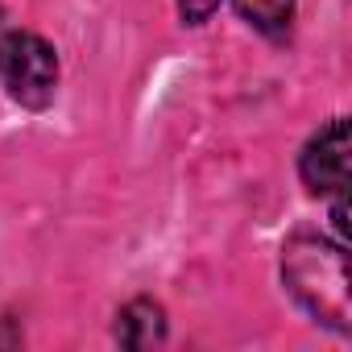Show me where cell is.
Wrapping results in <instances>:
<instances>
[{
    "instance_id": "obj_1",
    "label": "cell",
    "mask_w": 352,
    "mask_h": 352,
    "mask_svg": "<svg viewBox=\"0 0 352 352\" xmlns=\"http://www.w3.org/2000/svg\"><path fill=\"white\" fill-rule=\"evenodd\" d=\"M282 282L290 298L323 327L348 331L352 298H348V253L340 241L319 232H294L282 245Z\"/></svg>"
},
{
    "instance_id": "obj_2",
    "label": "cell",
    "mask_w": 352,
    "mask_h": 352,
    "mask_svg": "<svg viewBox=\"0 0 352 352\" xmlns=\"http://www.w3.org/2000/svg\"><path fill=\"white\" fill-rule=\"evenodd\" d=\"M0 87L30 112H42L58 96V54L34 30L0 34Z\"/></svg>"
},
{
    "instance_id": "obj_3",
    "label": "cell",
    "mask_w": 352,
    "mask_h": 352,
    "mask_svg": "<svg viewBox=\"0 0 352 352\" xmlns=\"http://www.w3.org/2000/svg\"><path fill=\"white\" fill-rule=\"evenodd\" d=\"M298 179L311 195H348V120L331 116L298 153Z\"/></svg>"
},
{
    "instance_id": "obj_4",
    "label": "cell",
    "mask_w": 352,
    "mask_h": 352,
    "mask_svg": "<svg viewBox=\"0 0 352 352\" xmlns=\"http://www.w3.org/2000/svg\"><path fill=\"white\" fill-rule=\"evenodd\" d=\"M116 344L120 348H133V352H145V348H157L166 340V311L162 302L153 298H133L116 311Z\"/></svg>"
},
{
    "instance_id": "obj_5",
    "label": "cell",
    "mask_w": 352,
    "mask_h": 352,
    "mask_svg": "<svg viewBox=\"0 0 352 352\" xmlns=\"http://www.w3.org/2000/svg\"><path fill=\"white\" fill-rule=\"evenodd\" d=\"M241 21H249L257 34L282 42L294 25V0H232Z\"/></svg>"
},
{
    "instance_id": "obj_6",
    "label": "cell",
    "mask_w": 352,
    "mask_h": 352,
    "mask_svg": "<svg viewBox=\"0 0 352 352\" xmlns=\"http://www.w3.org/2000/svg\"><path fill=\"white\" fill-rule=\"evenodd\" d=\"M216 9H220V0H179V21L199 30V25H208L216 17Z\"/></svg>"
}]
</instances>
